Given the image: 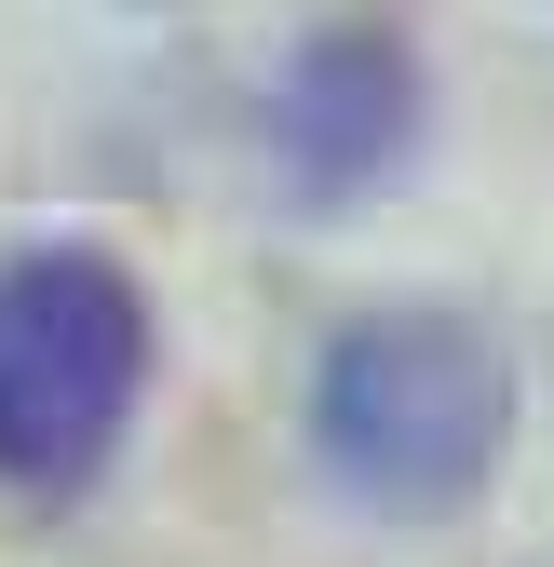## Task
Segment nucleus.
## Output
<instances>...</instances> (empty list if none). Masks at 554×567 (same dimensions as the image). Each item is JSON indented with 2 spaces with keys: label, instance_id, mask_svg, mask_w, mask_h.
<instances>
[{
  "label": "nucleus",
  "instance_id": "1",
  "mask_svg": "<svg viewBox=\"0 0 554 567\" xmlns=\"http://www.w3.org/2000/svg\"><path fill=\"white\" fill-rule=\"evenodd\" d=\"M311 433L338 460V486L379 514H460L473 473L501 460V365L488 338L447 311H379L325 351Z\"/></svg>",
  "mask_w": 554,
  "mask_h": 567
},
{
  "label": "nucleus",
  "instance_id": "2",
  "mask_svg": "<svg viewBox=\"0 0 554 567\" xmlns=\"http://www.w3.org/2000/svg\"><path fill=\"white\" fill-rule=\"evenodd\" d=\"M150 379V311L109 257L0 270V486H82Z\"/></svg>",
  "mask_w": 554,
  "mask_h": 567
},
{
  "label": "nucleus",
  "instance_id": "3",
  "mask_svg": "<svg viewBox=\"0 0 554 567\" xmlns=\"http://www.w3.org/2000/svg\"><path fill=\"white\" fill-rule=\"evenodd\" d=\"M392 135H406V54L379 28L311 41L298 82H285V150H298V176L311 189H352V176H379Z\"/></svg>",
  "mask_w": 554,
  "mask_h": 567
}]
</instances>
